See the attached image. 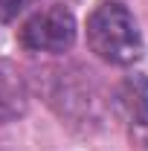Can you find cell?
I'll return each mask as SVG.
<instances>
[{"label":"cell","instance_id":"277c9868","mask_svg":"<svg viewBox=\"0 0 148 151\" xmlns=\"http://www.w3.org/2000/svg\"><path fill=\"white\" fill-rule=\"evenodd\" d=\"M35 0H0V20H15L20 12H26Z\"/></svg>","mask_w":148,"mask_h":151},{"label":"cell","instance_id":"3957f363","mask_svg":"<svg viewBox=\"0 0 148 151\" xmlns=\"http://www.w3.org/2000/svg\"><path fill=\"white\" fill-rule=\"evenodd\" d=\"M26 111V93L20 81L0 73V122H12Z\"/></svg>","mask_w":148,"mask_h":151},{"label":"cell","instance_id":"6da1fadb","mask_svg":"<svg viewBox=\"0 0 148 151\" xmlns=\"http://www.w3.org/2000/svg\"><path fill=\"white\" fill-rule=\"evenodd\" d=\"M87 44L96 58L113 67H128L142 55V35L137 18L119 0L96 6V12L87 18Z\"/></svg>","mask_w":148,"mask_h":151},{"label":"cell","instance_id":"7a4b0ae2","mask_svg":"<svg viewBox=\"0 0 148 151\" xmlns=\"http://www.w3.org/2000/svg\"><path fill=\"white\" fill-rule=\"evenodd\" d=\"M18 41L29 52H67L75 41V18L64 6H47L20 26Z\"/></svg>","mask_w":148,"mask_h":151},{"label":"cell","instance_id":"5b68a950","mask_svg":"<svg viewBox=\"0 0 148 151\" xmlns=\"http://www.w3.org/2000/svg\"><path fill=\"white\" fill-rule=\"evenodd\" d=\"M142 151H148V131H145V137H142Z\"/></svg>","mask_w":148,"mask_h":151}]
</instances>
